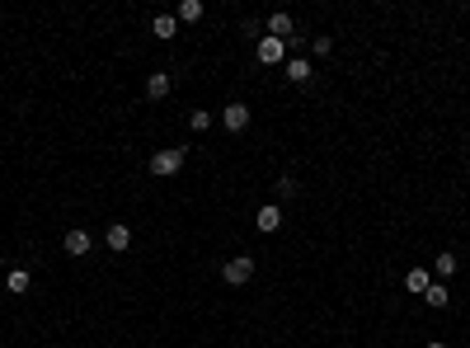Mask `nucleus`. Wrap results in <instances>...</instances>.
Here are the masks:
<instances>
[{"label": "nucleus", "mask_w": 470, "mask_h": 348, "mask_svg": "<svg viewBox=\"0 0 470 348\" xmlns=\"http://www.w3.org/2000/svg\"><path fill=\"white\" fill-rule=\"evenodd\" d=\"M184 160H188L184 146H165V151H156V156H151V174H156V179H170V174L184 170Z\"/></svg>", "instance_id": "obj_1"}, {"label": "nucleus", "mask_w": 470, "mask_h": 348, "mask_svg": "<svg viewBox=\"0 0 470 348\" xmlns=\"http://www.w3.org/2000/svg\"><path fill=\"white\" fill-rule=\"evenodd\" d=\"M221 278H226L231 287H245V283L254 278V259H250V254H235V259H226V264H221Z\"/></svg>", "instance_id": "obj_2"}, {"label": "nucleus", "mask_w": 470, "mask_h": 348, "mask_svg": "<svg viewBox=\"0 0 470 348\" xmlns=\"http://www.w3.org/2000/svg\"><path fill=\"white\" fill-rule=\"evenodd\" d=\"M62 250L71 254V259H85V254L94 250V236H90V231H85V226H71V231H66V236H62Z\"/></svg>", "instance_id": "obj_3"}, {"label": "nucleus", "mask_w": 470, "mask_h": 348, "mask_svg": "<svg viewBox=\"0 0 470 348\" xmlns=\"http://www.w3.org/2000/svg\"><path fill=\"white\" fill-rule=\"evenodd\" d=\"M221 127H226V132H245V127H250V104L231 99V104L221 109Z\"/></svg>", "instance_id": "obj_4"}, {"label": "nucleus", "mask_w": 470, "mask_h": 348, "mask_svg": "<svg viewBox=\"0 0 470 348\" xmlns=\"http://www.w3.org/2000/svg\"><path fill=\"white\" fill-rule=\"evenodd\" d=\"M254 52H259V62H264V66H282V62H287V43H282V38H268V33L259 38V48H254Z\"/></svg>", "instance_id": "obj_5"}, {"label": "nucleus", "mask_w": 470, "mask_h": 348, "mask_svg": "<svg viewBox=\"0 0 470 348\" xmlns=\"http://www.w3.org/2000/svg\"><path fill=\"white\" fill-rule=\"evenodd\" d=\"M254 226H259L264 236L282 231V207H278V203H264V207H259V217H254Z\"/></svg>", "instance_id": "obj_6"}, {"label": "nucleus", "mask_w": 470, "mask_h": 348, "mask_svg": "<svg viewBox=\"0 0 470 348\" xmlns=\"http://www.w3.org/2000/svg\"><path fill=\"white\" fill-rule=\"evenodd\" d=\"M104 245H109L113 254H123L127 245H132V226H123V222H113L109 231H104Z\"/></svg>", "instance_id": "obj_7"}, {"label": "nucleus", "mask_w": 470, "mask_h": 348, "mask_svg": "<svg viewBox=\"0 0 470 348\" xmlns=\"http://www.w3.org/2000/svg\"><path fill=\"white\" fill-rule=\"evenodd\" d=\"M292 29H297V19H292V15H268V24H264L268 38H282V43L292 38Z\"/></svg>", "instance_id": "obj_8"}, {"label": "nucleus", "mask_w": 470, "mask_h": 348, "mask_svg": "<svg viewBox=\"0 0 470 348\" xmlns=\"http://www.w3.org/2000/svg\"><path fill=\"white\" fill-rule=\"evenodd\" d=\"M29 287H33V273L29 269H10V273H5V292H10V297H24Z\"/></svg>", "instance_id": "obj_9"}, {"label": "nucleus", "mask_w": 470, "mask_h": 348, "mask_svg": "<svg viewBox=\"0 0 470 348\" xmlns=\"http://www.w3.org/2000/svg\"><path fill=\"white\" fill-rule=\"evenodd\" d=\"M405 287L414 292V297H423V292L433 287V269H409L405 273Z\"/></svg>", "instance_id": "obj_10"}, {"label": "nucleus", "mask_w": 470, "mask_h": 348, "mask_svg": "<svg viewBox=\"0 0 470 348\" xmlns=\"http://www.w3.org/2000/svg\"><path fill=\"white\" fill-rule=\"evenodd\" d=\"M174 90V80L165 76V71H156V76H146V99H165Z\"/></svg>", "instance_id": "obj_11"}, {"label": "nucleus", "mask_w": 470, "mask_h": 348, "mask_svg": "<svg viewBox=\"0 0 470 348\" xmlns=\"http://www.w3.org/2000/svg\"><path fill=\"white\" fill-rule=\"evenodd\" d=\"M287 80H292V85H311V62H306V57H292V62H287Z\"/></svg>", "instance_id": "obj_12"}, {"label": "nucleus", "mask_w": 470, "mask_h": 348, "mask_svg": "<svg viewBox=\"0 0 470 348\" xmlns=\"http://www.w3.org/2000/svg\"><path fill=\"white\" fill-rule=\"evenodd\" d=\"M456 269H461V264H456L452 250H442L438 259H433V273H438V278H456Z\"/></svg>", "instance_id": "obj_13"}, {"label": "nucleus", "mask_w": 470, "mask_h": 348, "mask_svg": "<svg viewBox=\"0 0 470 348\" xmlns=\"http://www.w3.org/2000/svg\"><path fill=\"white\" fill-rule=\"evenodd\" d=\"M174 19H179V24H198V19H203V0H184V5L174 10Z\"/></svg>", "instance_id": "obj_14"}, {"label": "nucleus", "mask_w": 470, "mask_h": 348, "mask_svg": "<svg viewBox=\"0 0 470 348\" xmlns=\"http://www.w3.org/2000/svg\"><path fill=\"white\" fill-rule=\"evenodd\" d=\"M151 33H156V38H174V33H179V19L174 15H156L151 19Z\"/></svg>", "instance_id": "obj_15"}, {"label": "nucleus", "mask_w": 470, "mask_h": 348, "mask_svg": "<svg viewBox=\"0 0 470 348\" xmlns=\"http://www.w3.org/2000/svg\"><path fill=\"white\" fill-rule=\"evenodd\" d=\"M273 193H278L282 203H292V198H297V193H301V184H297V179H292V174H282L278 184H273Z\"/></svg>", "instance_id": "obj_16"}, {"label": "nucleus", "mask_w": 470, "mask_h": 348, "mask_svg": "<svg viewBox=\"0 0 470 348\" xmlns=\"http://www.w3.org/2000/svg\"><path fill=\"white\" fill-rule=\"evenodd\" d=\"M423 301H428L433 311H442V306L452 301V292H447V287H442V283H433V287H428V292H423Z\"/></svg>", "instance_id": "obj_17"}, {"label": "nucleus", "mask_w": 470, "mask_h": 348, "mask_svg": "<svg viewBox=\"0 0 470 348\" xmlns=\"http://www.w3.org/2000/svg\"><path fill=\"white\" fill-rule=\"evenodd\" d=\"M188 127H193V132H207V127H212V113H207V109H193V113H188Z\"/></svg>", "instance_id": "obj_18"}, {"label": "nucleus", "mask_w": 470, "mask_h": 348, "mask_svg": "<svg viewBox=\"0 0 470 348\" xmlns=\"http://www.w3.org/2000/svg\"><path fill=\"white\" fill-rule=\"evenodd\" d=\"M311 48H315V57H329V52H334V38H315Z\"/></svg>", "instance_id": "obj_19"}, {"label": "nucleus", "mask_w": 470, "mask_h": 348, "mask_svg": "<svg viewBox=\"0 0 470 348\" xmlns=\"http://www.w3.org/2000/svg\"><path fill=\"white\" fill-rule=\"evenodd\" d=\"M423 348H447V344H423Z\"/></svg>", "instance_id": "obj_20"}, {"label": "nucleus", "mask_w": 470, "mask_h": 348, "mask_svg": "<svg viewBox=\"0 0 470 348\" xmlns=\"http://www.w3.org/2000/svg\"><path fill=\"white\" fill-rule=\"evenodd\" d=\"M0 273H5V254H0Z\"/></svg>", "instance_id": "obj_21"}]
</instances>
